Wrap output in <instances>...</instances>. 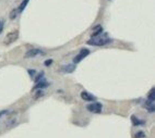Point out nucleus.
Listing matches in <instances>:
<instances>
[{"instance_id":"nucleus-13","label":"nucleus","mask_w":155,"mask_h":138,"mask_svg":"<svg viewBox=\"0 0 155 138\" xmlns=\"http://www.w3.org/2000/svg\"><path fill=\"white\" fill-rule=\"evenodd\" d=\"M18 14H19V10L18 9H13L11 12H10V15H9V18H10V20H14L18 16Z\"/></svg>"},{"instance_id":"nucleus-17","label":"nucleus","mask_w":155,"mask_h":138,"mask_svg":"<svg viewBox=\"0 0 155 138\" xmlns=\"http://www.w3.org/2000/svg\"><path fill=\"white\" fill-rule=\"evenodd\" d=\"M3 27H4V22H3L2 20H0V34L2 33L3 31Z\"/></svg>"},{"instance_id":"nucleus-12","label":"nucleus","mask_w":155,"mask_h":138,"mask_svg":"<svg viewBox=\"0 0 155 138\" xmlns=\"http://www.w3.org/2000/svg\"><path fill=\"white\" fill-rule=\"evenodd\" d=\"M148 100L155 101V88H152L149 94H148Z\"/></svg>"},{"instance_id":"nucleus-1","label":"nucleus","mask_w":155,"mask_h":138,"mask_svg":"<svg viewBox=\"0 0 155 138\" xmlns=\"http://www.w3.org/2000/svg\"><path fill=\"white\" fill-rule=\"evenodd\" d=\"M111 43V39L108 37L107 35H104V36H96V37H92L90 40H88V44L92 45V46H97V47H101V46H105V45Z\"/></svg>"},{"instance_id":"nucleus-14","label":"nucleus","mask_w":155,"mask_h":138,"mask_svg":"<svg viewBox=\"0 0 155 138\" xmlns=\"http://www.w3.org/2000/svg\"><path fill=\"white\" fill-rule=\"evenodd\" d=\"M29 1L30 0H23L22 1V3L20 4V7H19V12H23V10L25 9V7L27 6V3H29Z\"/></svg>"},{"instance_id":"nucleus-21","label":"nucleus","mask_w":155,"mask_h":138,"mask_svg":"<svg viewBox=\"0 0 155 138\" xmlns=\"http://www.w3.org/2000/svg\"><path fill=\"white\" fill-rule=\"evenodd\" d=\"M108 1H111V0H108Z\"/></svg>"},{"instance_id":"nucleus-4","label":"nucleus","mask_w":155,"mask_h":138,"mask_svg":"<svg viewBox=\"0 0 155 138\" xmlns=\"http://www.w3.org/2000/svg\"><path fill=\"white\" fill-rule=\"evenodd\" d=\"M37 56H45V52L43 50H41V49H31V50H29L25 54V58H35V57Z\"/></svg>"},{"instance_id":"nucleus-5","label":"nucleus","mask_w":155,"mask_h":138,"mask_svg":"<svg viewBox=\"0 0 155 138\" xmlns=\"http://www.w3.org/2000/svg\"><path fill=\"white\" fill-rule=\"evenodd\" d=\"M89 54H90V50H89V49H82V50L80 51V54H78V56H76L74 59H73V63H74V64L79 63L80 61H82V60L84 59L85 57L89 56Z\"/></svg>"},{"instance_id":"nucleus-11","label":"nucleus","mask_w":155,"mask_h":138,"mask_svg":"<svg viewBox=\"0 0 155 138\" xmlns=\"http://www.w3.org/2000/svg\"><path fill=\"white\" fill-rule=\"evenodd\" d=\"M102 33H103V27L102 26H96L95 27V31L93 32V34H92V37H96V36H98V35H101Z\"/></svg>"},{"instance_id":"nucleus-19","label":"nucleus","mask_w":155,"mask_h":138,"mask_svg":"<svg viewBox=\"0 0 155 138\" xmlns=\"http://www.w3.org/2000/svg\"><path fill=\"white\" fill-rule=\"evenodd\" d=\"M51 63H53V60H51V59H49V60H46V61H45V65H46V66H48V65H50Z\"/></svg>"},{"instance_id":"nucleus-9","label":"nucleus","mask_w":155,"mask_h":138,"mask_svg":"<svg viewBox=\"0 0 155 138\" xmlns=\"http://www.w3.org/2000/svg\"><path fill=\"white\" fill-rule=\"evenodd\" d=\"M144 107L148 109V111L149 112H154V110H155V102L153 100H148L145 102V104H144Z\"/></svg>"},{"instance_id":"nucleus-20","label":"nucleus","mask_w":155,"mask_h":138,"mask_svg":"<svg viewBox=\"0 0 155 138\" xmlns=\"http://www.w3.org/2000/svg\"><path fill=\"white\" fill-rule=\"evenodd\" d=\"M42 95H43V91L39 90V91L37 92V94H36V97H39V96H42Z\"/></svg>"},{"instance_id":"nucleus-8","label":"nucleus","mask_w":155,"mask_h":138,"mask_svg":"<svg viewBox=\"0 0 155 138\" xmlns=\"http://www.w3.org/2000/svg\"><path fill=\"white\" fill-rule=\"evenodd\" d=\"M48 86V83L45 81L44 79H42L39 82L36 83V85L34 86V88H33V90H36V89H43V88L47 87Z\"/></svg>"},{"instance_id":"nucleus-15","label":"nucleus","mask_w":155,"mask_h":138,"mask_svg":"<svg viewBox=\"0 0 155 138\" xmlns=\"http://www.w3.org/2000/svg\"><path fill=\"white\" fill-rule=\"evenodd\" d=\"M43 76H44V73H43V72H42L41 74H38V75H37V77H36V79H35V83L39 82V81H41V79H43Z\"/></svg>"},{"instance_id":"nucleus-3","label":"nucleus","mask_w":155,"mask_h":138,"mask_svg":"<svg viewBox=\"0 0 155 138\" xmlns=\"http://www.w3.org/2000/svg\"><path fill=\"white\" fill-rule=\"evenodd\" d=\"M102 108H103V106H102V104H99V102H92V104H88L86 109L92 113H101Z\"/></svg>"},{"instance_id":"nucleus-6","label":"nucleus","mask_w":155,"mask_h":138,"mask_svg":"<svg viewBox=\"0 0 155 138\" xmlns=\"http://www.w3.org/2000/svg\"><path fill=\"white\" fill-rule=\"evenodd\" d=\"M81 98L85 101H95L96 100V97L93 96V95H91L90 92H88V91H82V92H81Z\"/></svg>"},{"instance_id":"nucleus-2","label":"nucleus","mask_w":155,"mask_h":138,"mask_svg":"<svg viewBox=\"0 0 155 138\" xmlns=\"http://www.w3.org/2000/svg\"><path fill=\"white\" fill-rule=\"evenodd\" d=\"M19 38V32L18 31H14V32H10V33H8L6 36V38H4V40H3V43H4V45H11L13 44L14 41L16 40Z\"/></svg>"},{"instance_id":"nucleus-16","label":"nucleus","mask_w":155,"mask_h":138,"mask_svg":"<svg viewBox=\"0 0 155 138\" xmlns=\"http://www.w3.org/2000/svg\"><path fill=\"white\" fill-rule=\"evenodd\" d=\"M143 137H145V134H144L143 132H139L136 135V138H143Z\"/></svg>"},{"instance_id":"nucleus-18","label":"nucleus","mask_w":155,"mask_h":138,"mask_svg":"<svg viewBox=\"0 0 155 138\" xmlns=\"http://www.w3.org/2000/svg\"><path fill=\"white\" fill-rule=\"evenodd\" d=\"M27 72H29V74H30L31 76H34L35 74H36V71H35V70H29Z\"/></svg>"},{"instance_id":"nucleus-10","label":"nucleus","mask_w":155,"mask_h":138,"mask_svg":"<svg viewBox=\"0 0 155 138\" xmlns=\"http://www.w3.org/2000/svg\"><path fill=\"white\" fill-rule=\"evenodd\" d=\"M131 121H132V124L136 126H139V125H144L145 124V122L144 121H142V120H139L138 117H136L134 115L131 116Z\"/></svg>"},{"instance_id":"nucleus-7","label":"nucleus","mask_w":155,"mask_h":138,"mask_svg":"<svg viewBox=\"0 0 155 138\" xmlns=\"http://www.w3.org/2000/svg\"><path fill=\"white\" fill-rule=\"evenodd\" d=\"M74 70H76V64L72 63V64H67V65H63L62 68H61V72L62 73H72Z\"/></svg>"}]
</instances>
